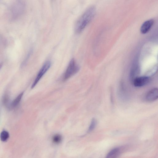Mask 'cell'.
I'll return each mask as SVG.
<instances>
[{"label": "cell", "instance_id": "obj_15", "mask_svg": "<svg viewBox=\"0 0 158 158\" xmlns=\"http://www.w3.org/2000/svg\"><path fill=\"white\" fill-rule=\"evenodd\" d=\"M2 65H3V63H1L0 64V70L2 68Z\"/></svg>", "mask_w": 158, "mask_h": 158}, {"label": "cell", "instance_id": "obj_4", "mask_svg": "<svg viewBox=\"0 0 158 158\" xmlns=\"http://www.w3.org/2000/svg\"><path fill=\"white\" fill-rule=\"evenodd\" d=\"M50 61H47L45 62L37 74L31 86V88H34L39 81L41 78L48 70L51 66Z\"/></svg>", "mask_w": 158, "mask_h": 158}, {"label": "cell", "instance_id": "obj_6", "mask_svg": "<svg viewBox=\"0 0 158 158\" xmlns=\"http://www.w3.org/2000/svg\"><path fill=\"white\" fill-rule=\"evenodd\" d=\"M154 23V20L152 19L145 21L140 27V32L143 34H145L147 33L151 29Z\"/></svg>", "mask_w": 158, "mask_h": 158}, {"label": "cell", "instance_id": "obj_7", "mask_svg": "<svg viewBox=\"0 0 158 158\" xmlns=\"http://www.w3.org/2000/svg\"><path fill=\"white\" fill-rule=\"evenodd\" d=\"M158 98V91L157 88H154L147 93L146 96V100L153 102L157 100Z\"/></svg>", "mask_w": 158, "mask_h": 158}, {"label": "cell", "instance_id": "obj_1", "mask_svg": "<svg viewBox=\"0 0 158 158\" xmlns=\"http://www.w3.org/2000/svg\"><path fill=\"white\" fill-rule=\"evenodd\" d=\"M96 8L91 6L86 9L76 21L75 26V32L80 33L85 29L94 18L96 14Z\"/></svg>", "mask_w": 158, "mask_h": 158}, {"label": "cell", "instance_id": "obj_11", "mask_svg": "<svg viewBox=\"0 0 158 158\" xmlns=\"http://www.w3.org/2000/svg\"><path fill=\"white\" fill-rule=\"evenodd\" d=\"M9 137V133L6 131L4 130L2 131L0 135L1 140L3 142L6 141Z\"/></svg>", "mask_w": 158, "mask_h": 158}, {"label": "cell", "instance_id": "obj_13", "mask_svg": "<svg viewBox=\"0 0 158 158\" xmlns=\"http://www.w3.org/2000/svg\"><path fill=\"white\" fill-rule=\"evenodd\" d=\"M62 139L61 136L59 135H54L52 138L53 142L56 143H60Z\"/></svg>", "mask_w": 158, "mask_h": 158}, {"label": "cell", "instance_id": "obj_8", "mask_svg": "<svg viewBox=\"0 0 158 158\" xmlns=\"http://www.w3.org/2000/svg\"><path fill=\"white\" fill-rule=\"evenodd\" d=\"M121 148L119 147L114 148L110 150L107 154L106 158H115L117 157L121 153Z\"/></svg>", "mask_w": 158, "mask_h": 158}, {"label": "cell", "instance_id": "obj_12", "mask_svg": "<svg viewBox=\"0 0 158 158\" xmlns=\"http://www.w3.org/2000/svg\"><path fill=\"white\" fill-rule=\"evenodd\" d=\"M97 123L96 120L93 118L92 119L90 125L88 130V132H90L92 131L95 127Z\"/></svg>", "mask_w": 158, "mask_h": 158}, {"label": "cell", "instance_id": "obj_5", "mask_svg": "<svg viewBox=\"0 0 158 158\" xmlns=\"http://www.w3.org/2000/svg\"><path fill=\"white\" fill-rule=\"evenodd\" d=\"M150 81L149 77L146 76L137 77L134 79L133 84L135 87H142L148 84Z\"/></svg>", "mask_w": 158, "mask_h": 158}, {"label": "cell", "instance_id": "obj_9", "mask_svg": "<svg viewBox=\"0 0 158 158\" xmlns=\"http://www.w3.org/2000/svg\"><path fill=\"white\" fill-rule=\"evenodd\" d=\"M23 94L24 92H22L13 100L11 104V107H15L18 105L23 97Z\"/></svg>", "mask_w": 158, "mask_h": 158}, {"label": "cell", "instance_id": "obj_2", "mask_svg": "<svg viewBox=\"0 0 158 158\" xmlns=\"http://www.w3.org/2000/svg\"><path fill=\"white\" fill-rule=\"evenodd\" d=\"M26 6L25 0H14L10 8L11 19L15 20L21 16L25 12Z\"/></svg>", "mask_w": 158, "mask_h": 158}, {"label": "cell", "instance_id": "obj_14", "mask_svg": "<svg viewBox=\"0 0 158 158\" xmlns=\"http://www.w3.org/2000/svg\"><path fill=\"white\" fill-rule=\"evenodd\" d=\"M9 96L7 94H6L4 95L2 98V102L5 105H7L9 102Z\"/></svg>", "mask_w": 158, "mask_h": 158}, {"label": "cell", "instance_id": "obj_3", "mask_svg": "<svg viewBox=\"0 0 158 158\" xmlns=\"http://www.w3.org/2000/svg\"><path fill=\"white\" fill-rule=\"evenodd\" d=\"M80 69L79 65L74 59L70 61L62 77V80L65 81L76 74Z\"/></svg>", "mask_w": 158, "mask_h": 158}, {"label": "cell", "instance_id": "obj_10", "mask_svg": "<svg viewBox=\"0 0 158 158\" xmlns=\"http://www.w3.org/2000/svg\"><path fill=\"white\" fill-rule=\"evenodd\" d=\"M157 66L155 65L148 70L145 74L146 76L149 77L155 74L157 71Z\"/></svg>", "mask_w": 158, "mask_h": 158}]
</instances>
